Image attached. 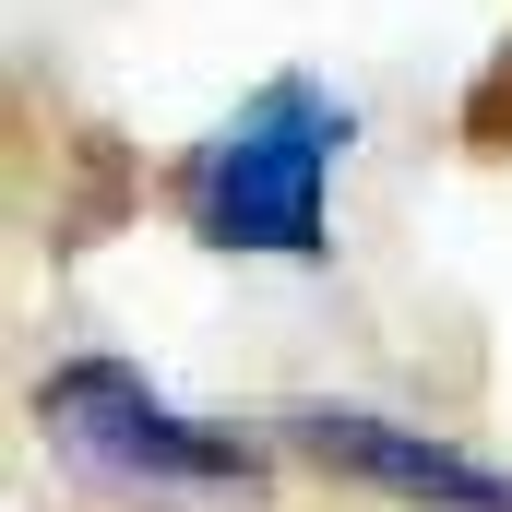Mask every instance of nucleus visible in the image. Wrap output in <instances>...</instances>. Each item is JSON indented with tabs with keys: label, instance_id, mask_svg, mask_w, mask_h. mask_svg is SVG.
Wrapping results in <instances>:
<instances>
[{
	"label": "nucleus",
	"instance_id": "nucleus-1",
	"mask_svg": "<svg viewBox=\"0 0 512 512\" xmlns=\"http://www.w3.org/2000/svg\"><path fill=\"white\" fill-rule=\"evenodd\" d=\"M346 96L310 72H274L262 96H239L167 179L179 227L203 251H251V262H322L334 251V167H346Z\"/></svg>",
	"mask_w": 512,
	"mask_h": 512
},
{
	"label": "nucleus",
	"instance_id": "nucleus-2",
	"mask_svg": "<svg viewBox=\"0 0 512 512\" xmlns=\"http://www.w3.org/2000/svg\"><path fill=\"white\" fill-rule=\"evenodd\" d=\"M36 417H48L60 453L108 465V477H131V489H203V501H251V489H262V453H251V441L179 417L131 358H60V370L36 382Z\"/></svg>",
	"mask_w": 512,
	"mask_h": 512
},
{
	"label": "nucleus",
	"instance_id": "nucleus-3",
	"mask_svg": "<svg viewBox=\"0 0 512 512\" xmlns=\"http://www.w3.org/2000/svg\"><path fill=\"white\" fill-rule=\"evenodd\" d=\"M286 441H298V453H322V465H334V477H358V489L417 501V512H512V465L465 453V441H441V429L370 417V405H298V417H286Z\"/></svg>",
	"mask_w": 512,
	"mask_h": 512
}]
</instances>
